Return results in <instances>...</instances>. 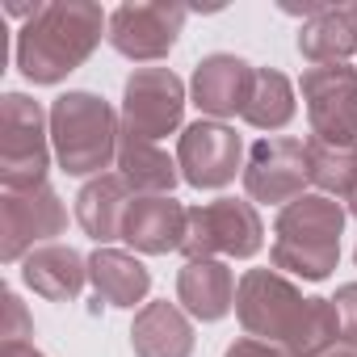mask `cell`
Masks as SVG:
<instances>
[{"label": "cell", "instance_id": "obj_1", "mask_svg": "<svg viewBox=\"0 0 357 357\" xmlns=\"http://www.w3.org/2000/svg\"><path fill=\"white\" fill-rule=\"evenodd\" d=\"M109 17L89 0H55L43 5L17 30V68L30 84H59L68 80L101 43Z\"/></svg>", "mask_w": 357, "mask_h": 357}, {"label": "cell", "instance_id": "obj_2", "mask_svg": "<svg viewBox=\"0 0 357 357\" xmlns=\"http://www.w3.org/2000/svg\"><path fill=\"white\" fill-rule=\"evenodd\" d=\"M340 231H344V206L328 194H303L290 206H282L273 223L269 261L278 273L324 282L340 265Z\"/></svg>", "mask_w": 357, "mask_h": 357}, {"label": "cell", "instance_id": "obj_3", "mask_svg": "<svg viewBox=\"0 0 357 357\" xmlns=\"http://www.w3.org/2000/svg\"><path fill=\"white\" fill-rule=\"evenodd\" d=\"M122 143V118L101 93L68 89L51 101V151L68 176H101L109 164H118Z\"/></svg>", "mask_w": 357, "mask_h": 357}, {"label": "cell", "instance_id": "obj_4", "mask_svg": "<svg viewBox=\"0 0 357 357\" xmlns=\"http://www.w3.org/2000/svg\"><path fill=\"white\" fill-rule=\"evenodd\" d=\"M51 168V109L26 93L0 97V185L38 190Z\"/></svg>", "mask_w": 357, "mask_h": 357}, {"label": "cell", "instance_id": "obj_5", "mask_svg": "<svg viewBox=\"0 0 357 357\" xmlns=\"http://www.w3.org/2000/svg\"><path fill=\"white\" fill-rule=\"evenodd\" d=\"M265 244V223L252 202L240 198H215L202 206H190V227H185V261H219L236 257L248 261Z\"/></svg>", "mask_w": 357, "mask_h": 357}, {"label": "cell", "instance_id": "obj_6", "mask_svg": "<svg viewBox=\"0 0 357 357\" xmlns=\"http://www.w3.org/2000/svg\"><path fill=\"white\" fill-rule=\"evenodd\" d=\"M303 311H307V298L286 273H278V269H244V278L236 286V315H240V328L252 340L286 349L298 319H303Z\"/></svg>", "mask_w": 357, "mask_h": 357}, {"label": "cell", "instance_id": "obj_7", "mask_svg": "<svg viewBox=\"0 0 357 357\" xmlns=\"http://www.w3.org/2000/svg\"><path fill=\"white\" fill-rule=\"evenodd\" d=\"M68 231V206L51 185L38 190H5L0 194V261L17 265L34 248L55 244Z\"/></svg>", "mask_w": 357, "mask_h": 357}, {"label": "cell", "instance_id": "obj_8", "mask_svg": "<svg viewBox=\"0 0 357 357\" xmlns=\"http://www.w3.org/2000/svg\"><path fill=\"white\" fill-rule=\"evenodd\" d=\"M185 114V84L172 68H135L122 84V135L135 139H164L181 126Z\"/></svg>", "mask_w": 357, "mask_h": 357}, {"label": "cell", "instance_id": "obj_9", "mask_svg": "<svg viewBox=\"0 0 357 357\" xmlns=\"http://www.w3.org/2000/svg\"><path fill=\"white\" fill-rule=\"evenodd\" d=\"M190 9L185 5H172V0H126L109 13V47L135 63H155L164 59L176 38L185 30Z\"/></svg>", "mask_w": 357, "mask_h": 357}, {"label": "cell", "instance_id": "obj_10", "mask_svg": "<svg viewBox=\"0 0 357 357\" xmlns=\"http://www.w3.org/2000/svg\"><path fill=\"white\" fill-rule=\"evenodd\" d=\"M176 168H181V181L194 190H227L236 176H244V139L227 122L198 118L181 130Z\"/></svg>", "mask_w": 357, "mask_h": 357}, {"label": "cell", "instance_id": "obj_11", "mask_svg": "<svg viewBox=\"0 0 357 357\" xmlns=\"http://www.w3.org/2000/svg\"><path fill=\"white\" fill-rule=\"evenodd\" d=\"M311 135L332 143H357V68L324 63L307 68L298 80Z\"/></svg>", "mask_w": 357, "mask_h": 357}, {"label": "cell", "instance_id": "obj_12", "mask_svg": "<svg viewBox=\"0 0 357 357\" xmlns=\"http://www.w3.org/2000/svg\"><path fill=\"white\" fill-rule=\"evenodd\" d=\"M307 185H311L307 143H298L290 135H269V139L252 143L248 164H244V190L252 202L290 206L294 198L307 194Z\"/></svg>", "mask_w": 357, "mask_h": 357}, {"label": "cell", "instance_id": "obj_13", "mask_svg": "<svg viewBox=\"0 0 357 357\" xmlns=\"http://www.w3.org/2000/svg\"><path fill=\"white\" fill-rule=\"evenodd\" d=\"M252 84H257V68L248 59L227 55V51H215V55H206L194 68L190 97H194V105L206 118L223 122V118H236V114L244 118V105L252 97Z\"/></svg>", "mask_w": 357, "mask_h": 357}, {"label": "cell", "instance_id": "obj_14", "mask_svg": "<svg viewBox=\"0 0 357 357\" xmlns=\"http://www.w3.org/2000/svg\"><path fill=\"white\" fill-rule=\"evenodd\" d=\"M185 227H190V211L176 198H135L122 223V240L143 257H164V252H181Z\"/></svg>", "mask_w": 357, "mask_h": 357}, {"label": "cell", "instance_id": "obj_15", "mask_svg": "<svg viewBox=\"0 0 357 357\" xmlns=\"http://www.w3.org/2000/svg\"><path fill=\"white\" fill-rule=\"evenodd\" d=\"M130 349L135 357H194V319L181 303H143L130 324Z\"/></svg>", "mask_w": 357, "mask_h": 357}, {"label": "cell", "instance_id": "obj_16", "mask_svg": "<svg viewBox=\"0 0 357 357\" xmlns=\"http://www.w3.org/2000/svg\"><path fill=\"white\" fill-rule=\"evenodd\" d=\"M130 202H135V190L122 181V172H101L93 181H84L76 194V223L84 227L89 240H97V248H109L114 240H122Z\"/></svg>", "mask_w": 357, "mask_h": 357}, {"label": "cell", "instance_id": "obj_17", "mask_svg": "<svg viewBox=\"0 0 357 357\" xmlns=\"http://www.w3.org/2000/svg\"><path fill=\"white\" fill-rule=\"evenodd\" d=\"M236 273L223 261H185L176 273V303L185 307L190 319L219 324L236 307Z\"/></svg>", "mask_w": 357, "mask_h": 357}, {"label": "cell", "instance_id": "obj_18", "mask_svg": "<svg viewBox=\"0 0 357 357\" xmlns=\"http://www.w3.org/2000/svg\"><path fill=\"white\" fill-rule=\"evenodd\" d=\"M22 282L47 303H76L89 282V257L72 244H43L22 261Z\"/></svg>", "mask_w": 357, "mask_h": 357}, {"label": "cell", "instance_id": "obj_19", "mask_svg": "<svg viewBox=\"0 0 357 357\" xmlns=\"http://www.w3.org/2000/svg\"><path fill=\"white\" fill-rule=\"evenodd\" d=\"M89 282H93L101 303L122 307V311H135L151 290L147 265L135 252H122V248H97L89 257Z\"/></svg>", "mask_w": 357, "mask_h": 357}, {"label": "cell", "instance_id": "obj_20", "mask_svg": "<svg viewBox=\"0 0 357 357\" xmlns=\"http://www.w3.org/2000/svg\"><path fill=\"white\" fill-rule=\"evenodd\" d=\"M118 172L135 190V198H172V185L181 181L176 160L135 135H122V143H118Z\"/></svg>", "mask_w": 357, "mask_h": 357}, {"label": "cell", "instance_id": "obj_21", "mask_svg": "<svg viewBox=\"0 0 357 357\" xmlns=\"http://www.w3.org/2000/svg\"><path fill=\"white\" fill-rule=\"evenodd\" d=\"M357 51V26L344 9H324L315 13L311 22H303L298 30V55L311 63V68H324V63H344L349 55Z\"/></svg>", "mask_w": 357, "mask_h": 357}, {"label": "cell", "instance_id": "obj_22", "mask_svg": "<svg viewBox=\"0 0 357 357\" xmlns=\"http://www.w3.org/2000/svg\"><path fill=\"white\" fill-rule=\"evenodd\" d=\"M307 172L319 194L349 202L357 194V143H332V139L311 135L307 139Z\"/></svg>", "mask_w": 357, "mask_h": 357}, {"label": "cell", "instance_id": "obj_23", "mask_svg": "<svg viewBox=\"0 0 357 357\" xmlns=\"http://www.w3.org/2000/svg\"><path fill=\"white\" fill-rule=\"evenodd\" d=\"M294 109L298 105H294L290 76H282L278 68H257V84H252L248 105H244V122L257 130H282V126H290Z\"/></svg>", "mask_w": 357, "mask_h": 357}, {"label": "cell", "instance_id": "obj_24", "mask_svg": "<svg viewBox=\"0 0 357 357\" xmlns=\"http://www.w3.org/2000/svg\"><path fill=\"white\" fill-rule=\"evenodd\" d=\"M332 344H340V319H336L332 298L315 294V298H307V311H303V319H298L286 353L290 357H315V353H324Z\"/></svg>", "mask_w": 357, "mask_h": 357}, {"label": "cell", "instance_id": "obj_25", "mask_svg": "<svg viewBox=\"0 0 357 357\" xmlns=\"http://www.w3.org/2000/svg\"><path fill=\"white\" fill-rule=\"evenodd\" d=\"M0 303H5V328H0V336H5V344H17V340H30L34 336V319L26 315V303L13 294V290H5L0 294Z\"/></svg>", "mask_w": 357, "mask_h": 357}, {"label": "cell", "instance_id": "obj_26", "mask_svg": "<svg viewBox=\"0 0 357 357\" xmlns=\"http://www.w3.org/2000/svg\"><path fill=\"white\" fill-rule=\"evenodd\" d=\"M336 307V319H340V344L357 349V282H344L332 298Z\"/></svg>", "mask_w": 357, "mask_h": 357}, {"label": "cell", "instance_id": "obj_27", "mask_svg": "<svg viewBox=\"0 0 357 357\" xmlns=\"http://www.w3.org/2000/svg\"><path fill=\"white\" fill-rule=\"evenodd\" d=\"M223 357H290L282 344H265V340H252V336H240V340H231L227 344V353Z\"/></svg>", "mask_w": 357, "mask_h": 357}, {"label": "cell", "instance_id": "obj_28", "mask_svg": "<svg viewBox=\"0 0 357 357\" xmlns=\"http://www.w3.org/2000/svg\"><path fill=\"white\" fill-rule=\"evenodd\" d=\"M0 357H43L34 349V340H17V344H0Z\"/></svg>", "mask_w": 357, "mask_h": 357}, {"label": "cell", "instance_id": "obj_29", "mask_svg": "<svg viewBox=\"0 0 357 357\" xmlns=\"http://www.w3.org/2000/svg\"><path fill=\"white\" fill-rule=\"evenodd\" d=\"M315 357H357V349H349V344H332V349H324V353H315Z\"/></svg>", "mask_w": 357, "mask_h": 357}, {"label": "cell", "instance_id": "obj_30", "mask_svg": "<svg viewBox=\"0 0 357 357\" xmlns=\"http://www.w3.org/2000/svg\"><path fill=\"white\" fill-rule=\"evenodd\" d=\"M344 13L353 17V26H357V5H344Z\"/></svg>", "mask_w": 357, "mask_h": 357}, {"label": "cell", "instance_id": "obj_31", "mask_svg": "<svg viewBox=\"0 0 357 357\" xmlns=\"http://www.w3.org/2000/svg\"><path fill=\"white\" fill-rule=\"evenodd\" d=\"M349 215H353V219H357V194H353V198H349Z\"/></svg>", "mask_w": 357, "mask_h": 357}, {"label": "cell", "instance_id": "obj_32", "mask_svg": "<svg viewBox=\"0 0 357 357\" xmlns=\"http://www.w3.org/2000/svg\"><path fill=\"white\" fill-rule=\"evenodd\" d=\"M353 261H357V248H353Z\"/></svg>", "mask_w": 357, "mask_h": 357}]
</instances>
